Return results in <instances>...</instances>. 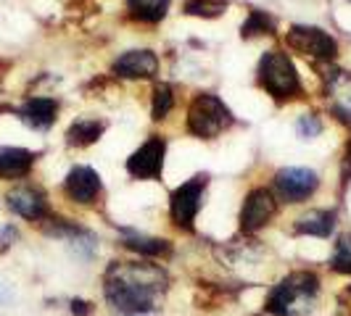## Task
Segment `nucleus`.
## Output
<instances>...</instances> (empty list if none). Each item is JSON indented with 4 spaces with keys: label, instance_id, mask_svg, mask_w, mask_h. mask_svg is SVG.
<instances>
[{
    "label": "nucleus",
    "instance_id": "obj_1",
    "mask_svg": "<svg viewBox=\"0 0 351 316\" xmlns=\"http://www.w3.org/2000/svg\"><path fill=\"white\" fill-rule=\"evenodd\" d=\"M169 277L156 263L117 261L106 269L104 293L111 308L124 316H148L158 311Z\"/></svg>",
    "mask_w": 351,
    "mask_h": 316
},
{
    "label": "nucleus",
    "instance_id": "obj_2",
    "mask_svg": "<svg viewBox=\"0 0 351 316\" xmlns=\"http://www.w3.org/2000/svg\"><path fill=\"white\" fill-rule=\"evenodd\" d=\"M319 290V280L312 272H293L285 280H280L264 300L267 314L272 316H296L306 311V306Z\"/></svg>",
    "mask_w": 351,
    "mask_h": 316
},
{
    "label": "nucleus",
    "instance_id": "obj_3",
    "mask_svg": "<svg viewBox=\"0 0 351 316\" xmlns=\"http://www.w3.org/2000/svg\"><path fill=\"white\" fill-rule=\"evenodd\" d=\"M259 85L278 101H291L304 92L293 61L282 51L264 53L262 64H259Z\"/></svg>",
    "mask_w": 351,
    "mask_h": 316
},
{
    "label": "nucleus",
    "instance_id": "obj_4",
    "mask_svg": "<svg viewBox=\"0 0 351 316\" xmlns=\"http://www.w3.org/2000/svg\"><path fill=\"white\" fill-rule=\"evenodd\" d=\"M230 124H232V114H230V108L217 95L204 92L188 108V129L193 132L195 137L211 140L219 132H225Z\"/></svg>",
    "mask_w": 351,
    "mask_h": 316
},
{
    "label": "nucleus",
    "instance_id": "obj_5",
    "mask_svg": "<svg viewBox=\"0 0 351 316\" xmlns=\"http://www.w3.org/2000/svg\"><path fill=\"white\" fill-rule=\"evenodd\" d=\"M204 190H206V174H198L193 179H188L185 185H180L172 193L169 213L180 229H193L195 216L201 211V200H204Z\"/></svg>",
    "mask_w": 351,
    "mask_h": 316
},
{
    "label": "nucleus",
    "instance_id": "obj_6",
    "mask_svg": "<svg viewBox=\"0 0 351 316\" xmlns=\"http://www.w3.org/2000/svg\"><path fill=\"white\" fill-rule=\"evenodd\" d=\"M285 42H288V48H293L301 55L317 58V61H330L338 53V42L317 27H291Z\"/></svg>",
    "mask_w": 351,
    "mask_h": 316
},
{
    "label": "nucleus",
    "instance_id": "obj_7",
    "mask_svg": "<svg viewBox=\"0 0 351 316\" xmlns=\"http://www.w3.org/2000/svg\"><path fill=\"white\" fill-rule=\"evenodd\" d=\"M164 153H167V142L158 135H151L141 148L127 158V172L135 179H158L164 169Z\"/></svg>",
    "mask_w": 351,
    "mask_h": 316
},
{
    "label": "nucleus",
    "instance_id": "obj_8",
    "mask_svg": "<svg viewBox=\"0 0 351 316\" xmlns=\"http://www.w3.org/2000/svg\"><path fill=\"white\" fill-rule=\"evenodd\" d=\"M319 187V176L312 169H301V166H288L275 174V190L280 193L282 200L288 203H301L309 195H315Z\"/></svg>",
    "mask_w": 351,
    "mask_h": 316
},
{
    "label": "nucleus",
    "instance_id": "obj_9",
    "mask_svg": "<svg viewBox=\"0 0 351 316\" xmlns=\"http://www.w3.org/2000/svg\"><path fill=\"white\" fill-rule=\"evenodd\" d=\"M278 213V200L267 187H256L246 195V203L241 209V229L243 232H259L267 227Z\"/></svg>",
    "mask_w": 351,
    "mask_h": 316
},
{
    "label": "nucleus",
    "instance_id": "obj_10",
    "mask_svg": "<svg viewBox=\"0 0 351 316\" xmlns=\"http://www.w3.org/2000/svg\"><path fill=\"white\" fill-rule=\"evenodd\" d=\"M5 200H8L11 211H16L19 216H24L29 222H40V219L48 216V200H45L43 190H37L32 185H19V187H14L11 193L5 195Z\"/></svg>",
    "mask_w": 351,
    "mask_h": 316
},
{
    "label": "nucleus",
    "instance_id": "obj_11",
    "mask_svg": "<svg viewBox=\"0 0 351 316\" xmlns=\"http://www.w3.org/2000/svg\"><path fill=\"white\" fill-rule=\"evenodd\" d=\"M328 105L343 124H351V71H330L325 79Z\"/></svg>",
    "mask_w": 351,
    "mask_h": 316
},
{
    "label": "nucleus",
    "instance_id": "obj_12",
    "mask_svg": "<svg viewBox=\"0 0 351 316\" xmlns=\"http://www.w3.org/2000/svg\"><path fill=\"white\" fill-rule=\"evenodd\" d=\"M111 69L122 79H148L158 71V58L151 51H127L114 61Z\"/></svg>",
    "mask_w": 351,
    "mask_h": 316
},
{
    "label": "nucleus",
    "instance_id": "obj_13",
    "mask_svg": "<svg viewBox=\"0 0 351 316\" xmlns=\"http://www.w3.org/2000/svg\"><path fill=\"white\" fill-rule=\"evenodd\" d=\"M64 190H66V195H69L74 203H85L88 206L101 193V176L95 174L90 166H74L69 174H66Z\"/></svg>",
    "mask_w": 351,
    "mask_h": 316
},
{
    "label": "nucleus",
    "instance_id": "obj_14",
    "mask_svg": "<svg viewBox=\"0 0 351 316\" xmlns=\"http://www.w3.org/2000/svg\"><path fill=\"white\" fill-rule=\"evenodd\" d=\"M35 153L24 148H0V179H21L29 174Z\"/></svg>",
    "mask_w": 351,
    "mask_h": 316
},
{
    "label": "nucleus",
    "instance_id": "obj_15",
    "mask_svg": "<svg viewBox=\"0 0 351 316\" xmlns=\"http://www.w3.org/2000/svg\"><path fill=\"white\" fill-rule=\"evenodd\" d=\"M56 114H58V103L53 98H29L19 111V116L35 129H48L56 122Z\"/></svg>",
    "mask_w": 351,
    "mask_h": 316
},
{
    "label": "nucleus",
    "instance_id": "obj_16",
    "mask_svg": "<svg viewBox=\"0 0 351 316\" xmlns=\"http://www.w3.org/2000/svg\"><path fill=\"white\" fill-rule=\"evenodd\" d=\"M335 227L333 211H309L301 219H296V232L299 235H312V237H330Z\"/></svg>",
    "mask_w": 351,
    "mask_h": 316
},
{
    "label": "nucleus",
    "instance_id": "obj_17",
    "mask_svg": "<svg viewBox=\"0 0 351 316\" xmlns=\"http://www.w3.org/2000/svg\"><path fill=\"white\" fill-rule=\"evenodd\" d=\"M51 235H56V237H61V240H69V246L77 248V253H82L85 259H90L93 253H95V237L90 235L88 229H80L74 227V224H56V227L51 229Z\"/></svg>",
    "mask_w": 351,
    "mask_h": 316
},
{
    "label": "nucleus",
    "instance_id": "obj_18",
    "mask_svg": "<svg viewBox=\"0 0 351 316\" xmlns=\"http://www.w3.org/2000/svg\"><path fill=\"white\" fill-rule=\"evenodd\" d=\"M104 129L106 124L98 122V119H77L66 132V142L77 145V148H85V145H93L98 140L104 135Z\"/></svg>",
    "mask_w": 351,
    "mask_h": 316
},
{
    "label": "nucleus",
    "instance_id": "obj_19",
    "mask_svg": "<svg viewBox=\"0 0 351 316\" xmlns=\"http://www.w3.org/2000/svg\"><path fill=\"white\" fill-rule=\"evenodd\" d=\"M132 16L141 18V21H161L167 16V8H169V0H127Z\"/></svg>",
    "mask_w": 351,
    "mask_h": 316
},
{
    "label": "nucleus",
    "instance_id": "obj_20",
    "mask_svg": "<svg viewBox=\"0 0 351 316\" xmlns=\"http://www.w3.org/2000/svg\"><path fill=\"white\" fill-rule=\"evenodd\" d=\"M124 248L138 250L141 256H164V253H169V243L167 240L145 237V235H127L124 237Z\"/></svg>",
    "mask_w": 351,
    "mask_h": 316
},
{
    "label": "nucleus",
    "instance_id": "obj_21",
    "mask_svg": "<svg viewBox=\"0 0 351 316\" xmlns=\"http://www.w3.org/2000/svg\"><path fill=\"white\" fill-rule=\"evenodd\" d=\"M330 266H333L335 272H341V274H351V235H341L335 240Z\"/></svg>",
    "mask_w": 351,
    "mask_h": 316
},
{
    "label": "nucleus",
    "instance_id": "obj_22",
    "mask_svg": "<svg viewBox=\"0 0 351 316\" xmlns=\"http://www.w3.org/2000/svg\"><path fill=\"white\" fill-rule=\"evenodd\" d=\"M275 32V21L267 16L264 11H251L243 24V37H256V35H272Z\"/></svg>",
    "mask_w": 351,
    "mask_h": 316
},
{
    "label": "nucleus",
    "instance_id": "obj_23",
    "mask_svg": "<svg viewBox=\"0 0 351 316\" xmlns=\"http://www.w3.org/2000/svg\"><path fill=\"white\" fill-rule=\"evenodd\" d=\"M225 11V0H188L185 3V14L191 16H219Z\"/></svg>",
    "mask_w": 351,
    "mask_h": 316
},
{
    "label": "nucleus",
    "instance_id": "obj_24",
    "mask_svg": "<svg viewBox=\"0 0 351 316\" xmlns=\"http://www.w3.org/2000/svg\"><path fill=\"white\" fill-rule=\"evenodd\" d=\"M172 105H175L172 88H169V85H158V88L154 90V119H156V122L167 119V114L172 111Z\"/></svg>",
    "mask_w": 351,
    "mask_h": 316
},
{
    "label": "nucleus",
    "instance_id": "obj_25",
    "mask_svg": "<svg viewBox=\"0 0 351 316\" xmlns=\"http://www.w3.org/2000/svg\"><path fill=\"white\" fill-rule=\"evenodd\" d=\"M296 129H299L301 137H317L319 132H322V124L317 116H301L299 124H296Z\"/></svg>",
    "mask_w": 351,
    "mask_h": 316
},
{
    "label": "nucleus",
    "instance_id": "obj_26",
    "mask_svg": "<svg viewBox=\"0 0 351 316\" xmlns=\"http://www.w3.org/2000/svg\"><path fill=\"white\" fill-rule=\"evenodd\" d=\"M71 314L90 316L93 314V308H90V303H85V300H71Z\"/></svg>",
    "mask_w": 351,
    "mask_h": 316
},
{
    "label": "nucleus",
    "instance_id": "obj_27",
    "mask_svg": "<svg viewBox=\"0 0 351 316\" xmlns=\"http://www.w3.org/2000/svg\"><path fill=\"white\" fill-rule=\"evenodd\" d=\"M351 179V142L346 145V156H343V182Z\"/></svg>",
    "mask_w": 351,
    "mask_h": 316
},
{
    "label": "nucleus",
    "instance_id": "obj_28",
    "mask_svg": "<svg viewBox=\"0 0 351 316\" xmlns=\"http://www.w3.org/2000/svg\"><path fill=\"white\" fill-rule=\"evenodd\" d=\"M11 298H14V295H11V290H8V287L0 282V303H8Z\"/></svg>",
    "mask_w": 351,
    "mask_h": 316
}]
</instances>
